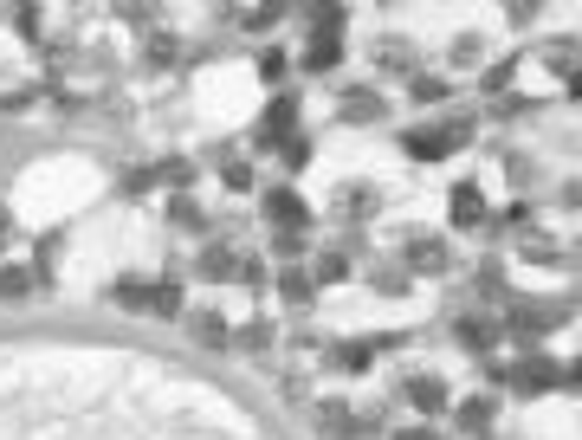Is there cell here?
I'll list each match as a JSON object with an SVG mask.
<instances>
[{"label": "cell", "instance_id": "cell-1", "mask_svg": "<svg viewBox=\"0 0 582 440\" xmlns=\"http://www.w3.org/2000/svg\"><path fill=\"white\" fill-rule=\"evenodd\" d=\"M563 318H570V305H511L505 311V324H511V337H544V330H557Z\"/></svg>", "mask_w": 582, "mask_h": 440}, {"label": "cell", "instance_id": "cell-2", "mask_svg": "<svg viewBox=\"0 0 582 440\" xmlns=\"http://www.w3.org/2000/svg\"><path fill=\"white\" fill-rule=\"evenodd\" d=\"M291 117H298V98H291V91H279V98H272V110L259 117V149H285V143H291Z\"/></svg>", "mask_w": 582, "mask_h": 440}, {"label": "cell", "instance_id": "cell-3", "mask_svg": "<svg viewBox=\"0 0 582 440\" xmlns=\"http://www.w3.org/2000/svg\"><path fill=\"white\" fill-rule=\"evenodd\" d=\"M401 259H408V272H447L453 266V253H447L440 233H414V240L401 246Z\"/></svg>", "mask_w": 582, "mask_h": 440}, {"label": "cell", "instance_id": "cell-4", "mask_svg": "<svg viewBox=\"0 0 582 440\" xmlns=\"http://www.w3.org/2000/svg\"><path fill=\"white\" fill-rule=\"evenodd\" d=\"M511 382H518V395H537V389H550V382H563V369L550 363L544 350H524L518 369H511Z\"/></svg>", "mask_w": 582, "mask_h": 440}, {"label": "cell", "instance_id": "cell-5", "mask_svg": "<svg viewBox=\"0 0 582 440\" xmlns=\"http://www.w3.org/2000/svg\"><path fill=\"white\" fill-rule=\"evenodd\" d=\"M266 214L279 220V233H298L304 220H311V208H304V201L291 195V188H272V195H266Z\"/></svg>", "mask_w": 582, "mask_h": 440}, {"label": "cell", "instance_id": "cell-6", "mask_svg": "<svg viewBox=\"0 0 582 440\" xmlns=\"http://www.w3.org/2000/svg\"><path fill=\"white\" fill-rule=\"evenodd\" d=\"M194 272H201V279H240V259H233V246L207 240V246H201V259H194Z\"/></svg>", "mask_w": 582, "mask_h": 440}, {"label": "cell", "instance_id": "cell-7", "mask_svg": "<svg viewBox=\"0 0 582 440\" xmlns=\"http://www.w3.org/2000/svg\"><path fill=\"white\" fill-rule=\"evenodd\" d=\"M59 253H65V227H52V233H39V246H33V279H59Z\"/></svg>", "mask_w": 582, "mask_h": 440}, {"label": "cell", "instance_id": "cell-8", "mask_svg": "<svg viewBox=\"0 0 582 440\" xmlns=\"http://www.w3.org/2000/svg\"><path fill=\"white\" fill-rule=\"evenodd\" d=\"M401 395H408L421 415H440V408H447V382H440V376H408V389H401Z\"/></svg>", "mask_w": 582, "mask_h": 440}, {"label": "cell", "instance_id": "cell-9", "mask_svg": "<svg viewBox=\"0 0 582 440\" xmlns=\"http://www.w3.org/2000/svg\"><path fill=\"white\" fill-rule=\"evenodd\" d=\"M447 214H453V227H479V220H485V195H479L473 182H460V188H453V201H447Z\"/></svg>", "mask_w": 582, "mask_h": 440}, {"label": "cell", "instance_id": "cell-10", "mask_svg": "<svg viewBox=\"0 0 582 440\" xmlns=\"http://www.w3.org/2000/svg\"><path fill=\"white\" fill-rule=\"evenodd\" d=\"M401 149H408V162H440L453 143L440 130H408V136H401Z\"/></svg>", "mask_w": 582, "mask_h": 440}, {"label": "cell", "instance_id": "cell-11", "mask_svg": "<svg viewBox=\"0 0 582 440\" xmlns=\"http://www.w3.org/2000/svg\"><path fill=\"white\" fill-rule=\"evenodd\" d=\"M376 208H382V195H376V188H369V182H363V188L350 182V188H343V195H337V214H343V220H369Z\"/></svg>", "mask_w": 582, "mask_h": 440}, {"label": "cell", "instance_id": "cell-12", "mask_svg": "<svg viewBox=\"0 0 582 440\" xmlns=\"http://www.w3.org/2000/svg\"><path fill=\"white\" fill-rule=\"evenodd\" d=\"M188 330H194V343H207V350H227V343H233L227 318H214V311H194V318H188Z\"/></svg>", "mask_w": 582, "mask_h": 440}, {"label": "cell", "instance_id": "cell-13", "mask_svg": "<svg viewBox=\"0 0 582 440\" xmlns=\"http://www.w3.org/2000/svg\"><path fill=\"white\" fill-rule=\"evenodd\" d=\"M337 59H343V39L337 33H317L311 46H304V65H311V72H330Z\"/></svg>", "mask_w": 582, "mask_h": 440}, {"label": "cell", "instance_id": "cell-14", "mask_svg": "<svg viewBox=\"0 0 582 440\" xmlns=\"http://www.w3.org/2000/svg\"><path fill=\"white\" fill-rule=\"evenodd\" d=\"M149 311H156V318H182V285L156 279V285H149Z\"/></svg>", "mask_w": 582, "mask_h": 440}, {"label": "cell", "instance_id": "cell-15", "mask_svg": "<svg viewBox=\"0 0 582 440\" xmlns=\"http://www.w3.org/2000/svg\"><path fill=\"white\" fill-rule=\"evenodd\" d=\"M279 298H291V305H311V298H317V279L304 266H291L285 279H279Z\"/></svg>", "mask_w": 582, "mask_h": 440}, {"label": "cell", "instance_id": "cell-16", "mask_svg": "<svg viewBox=\"0 0 582 440\" xmlns=\"http://www.w3.org/2000/svg\"><path fill=\"white\" fill-rule=\"evenodd\" d=\"M110 298H117V311H149V279H117Z\"/></svg>", "mask_w": 582, "mask_h": 440}, {"label": "cell", "instance_id": "cell-17", "mask_svg": "<svg viewBox=\"0 0 582 440\" xmlns=\"http://www.w3.org/2000/svg\"><path fill=\"white\" fill-rule=\"evenodd\" d=\"M311 279H317V285H337V279H350V253H337V246H330V253H317Z\"/></svg>", "mask_w": 582, "mask_h": 440}, {"label": "cell", "instance_id": "cell-18", "mask_svg": "<svg viewBox=\"0 0 582 440\" xmlns=\"http://www.w3.org/2000/svg\"><path fill=\"white\" fill-rule=\"evenodd\" d=\"M453 337H460L473 356H485V350H492V324H485V318H460V324H453Z\"/></svg>", "mask_w": 582, "mask_h": 440}, {"label": "cell", "instance_id": "cell-19", "mask_svg": "<svg viewBox=\"0 0 582 440\" xmlns=\"http://www.w3.org/2000/svg\"><path fill=\"white\" fill-rule=\"evenodd\" d=\"M343 117H350V123H376L382 98H376V91H350V98H343Z\"/></svg>", "mask_w": 582, "mask_h": 440}, {"label": "cell", "instance_id": "cell-20", "mask_svg": "<svg viewBox=\"0 0 582 440\" xmlns=\"http://www.w3.org/2000/svg\"><path fill=\"white\" fill-rule=\"evenodd\" d=\"M233 343H240L246 356H266V350H272V324H266V318H253V324H246V330H240V337H233Z\"/></svg>", "mask_w": 582, "mask_h": 440}, {"label": "cell", "instance_id": "cell-21", "mask_svg": "<svg viewBox=\"0 0 582 440\" xmlns=\"http://www.w3.org/2000/svg\"><path fill=\"white\" fill-rule=\"evenodd\" d=\"M460 428H466V434H485V428H492V402H485V395L460 402Z\"/></svg>", "mask_w": 582, "mask_h": 440}, {"label": "cell", "instance_id": "cell-22", "mask_svg": "<svg viewBox=\"0 0 582 440\" xmlns=\"http://www.w3.org/2000/svg\"><path fill=\"white\" fill-rule=\"evenodd\" d=\"M531 266H557V240H544V233H524V246H518Z\"/></svg>", "mask_w": 582, "mask_h": 440}, {"label": "cell", "instance_id": "cell-23", "mask_svg": "<svg viewBox=\"0 0 582 440\" xmlns=\"http://www.w3.org/2000/svg\"><path fill=\"white\" fill-rule=\"evenodd\" d=\"M33 292V272L26 266H0V298H26Z\"/></svg>", "mask_w": 582, "mask_h": 440}, {"label": "cell", "instance_id": "cell-24", "mask_svg": "<svg viewBox=\"0 0 582 440\" xmlns=\"http://www.w3.org/2000/svg\"><path fill=\"white\" fill-rule=\"evenodd\" d=\"M337 363H343V369H369V363H376L369 337H356V343H337Z\"/></svg>", "mask_w": 582, "mask_h": 440}, {"label": "cell", "instance_id": "cell-25", "mask_svg": "<svg viewBox=\"0 0 582 440\" xmlns=\"http://www.w3.org/2000/svg\"><path fill=\"white\" fill-rule=\"evenodd\" d=\"M376 59H382V65H395V72H408V65H414V52H408V46H401V39H395V33H388V39H382V46H376Z\"/></svg>", "mask_w": 582, "mask_h": 440}, {"label": "cell", "instance_id": "cell-26", "mask_svg": "<svg viewBox=\"0 0 582 440\" xmlns=\"http://www.w3.org/2000/svg\"><path fill=\"white\" fill-rule=\"evenodd\" d=\"M175 59V33H149V46H143V65H169Z\"/></svg>", "mask_w": 582, "mask_h": 440}, {"label": "cell", "instance_id": "cell-27", "mask_svg": "<svg viewBox=\"0 0 582 440\" xmlns=\"http://www.w3.org/2000/svg\"><path fill=\"white\" fill-rule=\"evenodd\" d=\"M550 65H557V72H582V39H570V46H550Z\"/></svg>", "mask_w": 582, "mask_h": 440}, {"label": "cell", "instance_id": "cell-28", "mask_svg": "<svg viewBox=\"0 0 582 440\" xmlns=\"http://www.w3.org/2000/svg\"><path fill=\"white\" fill-rule=\"evenodd\" d=\"M408 91H414V104H440V98H447L440 78H408Z\"/></svg>", "mask_w": 582, "mask_h": 440}, {"label": "cell", "instance_id": "cell-29", "mask_svg": "<svg viewBox=\"0 0 582 440\" xmlns=\"http://www.w3.org/2000/svg\"><path fill=\"white\" fill-rule=\"evenodd\" d=\"M479 33H460V39H453V65H479Z\"/></svg>", "mask_w": 582, "mask_h": 440}, {"label": "cell", "instance_id": "cell-30", "mask_svg": "<svg viewBox=\"0 0 582 440\" xmlns=\"http://www.w3.org/2000/svg\"><path fill=\"white\" fill-rule=\"evenodd\" d=\"M279 156H285V169H304V162H311V136H291Z\"/></svg>", "mask_w": 582, "mask_h": 440}, {"label": "cell", "instance_id": "cell-31", "mask_svg": "<svg viewBox=\"0 0 582 440\" xmlns=\"http://www.w3.org/2000/svg\"><path fill=\"white\" fill-rule=\"evenodd\" d=\"M272 253H285V259H304V233H279V240H272Z\"/></svg>", "mask_w": 582, "mask_h": 440}, {"label": "cell", "instance_id": "cell-32", "mask_svg": "<svg viewBox=\"0 0 582 440\" xmlns=\"http://www.w3.org/2000/svg\"><path fill=\"white\" fill-rule=\"evenodd\" d=\"M175 220H182V227H201V208H194L188 195H175Z\"/></svg>", "mask_w": 582, "mask_h": 440}, {"label": "cell", "instance_id": "cell-33", "mask_svg": "<svg viewBox=\"0 0 582 440\" xmlns=\"http://www.w3.org/2000/svg\"><path fill=\"white\" fill-rule=\"evenodd\" d=\"M227 188H253V169H246V162H227Z\"/></svg>", "mask_w": 582, "mask_h": 440}, {"label": "cell", "instance_id": "cell-34", "mask_svg": "<svg viewBox=\"0 0 582 440\" xmlns=\"http://www.w3.org/2000/svg\"><path fill=\"white\" fill-rule=\"evenodd\" d=\"M563 208H582V182H570V188H563Z\"/></svg>", "mask_w": 582, "mask_h": 440}, {"label": "cell", "instance_id": "cell-35", "mask_svg": "<svg viewBox=\"0 0 582 440\" xmlns=\"http://www.w3.org/2000/svg\"><path fill=\"white\" fill-rule=\"evenodd\" d=\"M563 382H576V389H582V356H576V363H570V369H563Z\"/></svg>", "mask_w": 582, "mask_h": 440}, {"label": "cell", "instance_id": "cell-36", "mask_svg": "<svg viewBox=\"0 0 582 440\" xmlns=\"http://www.w3.org/2000/svg\"><path fill=\"white\" fill-rule=\"evenodd\" d=\"M395 440H434V434H427V428H401Z\"/></svg>", "mask_w": 582, "mask_h": 440}, {"label": "cell", "instance_id": "cell-37", "mask_svg": "<svg viewBox=\"0 0 582 440\" xmlns=\"http://www.w3.org/2000/svg\"><path fill=\"white\" fill-rule=\"evenodd\" d=\"M7 233H13V214H7V208H0V240H7Z\"/></svg>", "mask_w": 582, "mask_h": 440}, {"label": "cell", "instance_id": "cell-38", "mask_svg": "<svg viewBox=\"0 0 582 440\" xmlns=\"http://www.w3.org/2000/svg\"><path fill=\"white\" fill-rule=\"evenodd\" d=\"M570 98H582V72H576V78H570Z\"/></svg>", "mask_w": 582, "mask_h": 440}, {"label": "cell", "instance_id": "cell-39", "mask_svg": "<svg viewBox=\"0 0 582 440\" xmlns=\"http://www.w3.org/2000/svg\"><path fill=\"white\" fill-rule=\"evenodd\" d=\"M576 259H582V253H576Z\"/></svg>", "mask_w": 582, "mask_h": 440}]
</instances>
